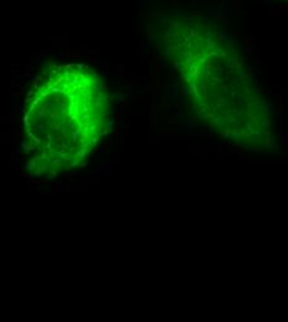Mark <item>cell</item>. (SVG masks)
Listing matches in <instances>:
<instances>
[{"label":"cell","instance_id":"obj_1","mask_svg":"<svg viewBox=\"0 0 288 322\" xmlns=\"http://www.w3.org/2000/svg\"><path fill=\"white\" fill-rule=\"evenodd\" d=\"M112 105L106 83L83 63L59 65L35 82L23 117L21 153L31 177L78 169L107 134Z\"/></svg>","mask_w":288,"mask_h":322},{"label":"cell","instance_id":"obj_2","mask_svg":"<svg viewBox=\"0 0 288 322\" xmlns=\"http://www.w3.org/2000/svg\"><path fill=\"white\" fill-rule=\"evenodd\" d=\"M160 25L166 56L204 120L231 134L262 130L263 99L220 25L207 16L183 13L163 18Z\"/></svg>","mask_w":288,"mask_h":322},{"label":"cell","instance_id":"obj_3","mask_svg":"<svg viewBox=\"0 0 288 322\" xmlns=\"http://www.w3.org/2000/svg\"><path fill=\"white\" fill-rule=\"evenodd\" d=\"M286 1H288V0H286Z\"/></svg>","mask_w":288,"mask_h":322}]
</instances>
